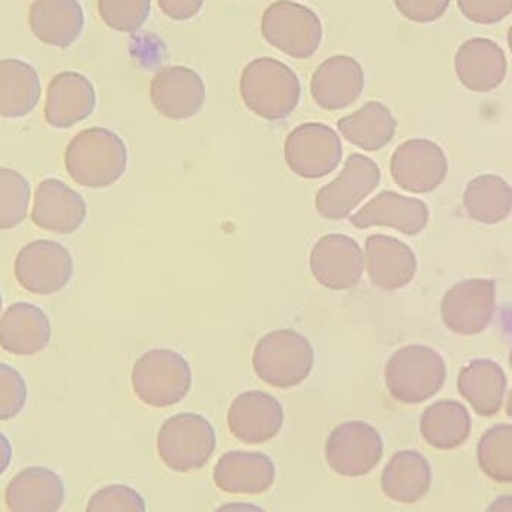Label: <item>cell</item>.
Returning a JSON list of instances; mask_svg holds the SVG:
<instances>
[{
	"instance_id": "22",
	"label": "cell",
	"mask_w": 512,
	"mask_h": 512,
	"mask_svg": "<svg viewBox=\"0 0 512 512\" xmlns=\"http://www.w3.org/2000/svg\"><path fill=\"white\" fill-rule=\"evenodd\" d=\"M62 478L45 466H29L18 472L5 490L9 512H59L65 504Z\"/></svg>"
},
{
	"instance_id": "8",
	"label": "cell",
	"mask_w": 512,
	"mask_h": 512,
	"mask_svg": "<svg viewBox=\"0 0 512 512\" xmlns=\"http://www.w3.org/2000/svg\"><path fill=\"white\" fill-rule=\"evenodd\" d=\"M325 462L340 477L360 478L370 474L384 457L381 433L364 421H346L328 435Z\"/></svg>"
},
{
	"instance_id": "33",
	"label": "cell",
	"mask_w": 512,
	"mask_h": 512,
	"mask_svg": "<svg viewBox=\"0 0 512 512\" xmlns=\"http://www.w3.org/2000/svg\"><path fill=\"white\" fill-rule=\"evenodd\" d=\"M478 466L490 480L512 483V424L490 427L477 447Z\"/></svg>"
},
{
	"instance_id": "16",
	"label": "cell",
	"mask_w": 512,
	"mask_h": 512,
	"mask_svg": "<svg viewBox=\"0 0 512 512\" xmlns=\"http://www.w3.org/2000/svg\"><path fill=\"white\" fill-rule=\"evenodd\" d=\"M285 421L279 400L265 391H246L231 403L227 423L243 444L261 445L279 435Z\"/></svg>"
},
{
	"instance_id": "10",
	"label": "cell",
	"mask_w": 512,
	"mask_h": 512,
	"mask_svg": "<svg viewBox=\"0 0 512 512\" xmlns=\"http://www.w3.org/2000/svg\"><path fill=\"white\" fill-rule=\"evenodd\" d=\"M14 274L18 285L30 294L53 295L71 282L74 259L59 242L35 240L18 252Z\"/></svg>"
},
{
	"instance_id": "21",
	"label": "cell",
	"mask_w": 512,
	"mask_h": 512,
	"mask_svg": "<svg viewBox=\"0 0 512 512\" xmlns=\"http://www.w3.org/2000/svg\"><path fill=\"white\" fill-rule=\"evenodd\" d=\"M364 267L376 288L397 291L412 282L418 262L406 243L384 234H373L364 245Z\"/></svg>"
},
{
	"instance_id": "36",
	"label": "cell",
	"mask_w": 512,
	"mask_h": 512,
	"mask_svg": "<svg viewBox=\"0 0 512 512\" xmlns=\"http://www.w3.org/2000/svg\"><path fill=\"white\" fill-rule=\"evenodd\" d=\"M84 512H147V508L137 490L125 484H110L90 496Z\"/></svg>"
},
{
	"instance_id": "37",
	"label": "cell",
	"mask_w": 512,
	"mask_h": 512,
	"mask_svg": "<svg viewBox=\"0 0 512 512\" xmlns=\"http://www.w3.org/2000/svg\"><path fill=\"white\" fill-rule=\"evenodd\" d=\"M27 384L14 367L0 361V421L17 418L26 408Z\"/></svg>"
},
{
	"instance_id": "43",
	"label": "cell",
	"mask_w": 512,
	"mask_h": 512,
	"mask_svg": "<svg viewBox=\"0 0 512 512\" xmlns=\"http://www.w3.org/2000/svg\"><path fill=\"white\" fill-rule=\"evenodd\" d=\"M486 512H512V495H502L487 507Z\"/></svg>"
},
{
	"instance_id": "39",
	"label": "cell",
	"mask_w": 512,
	"mask_h": 512,
	"mask_svg": "<svg viewBox=\"0 0 512 512\" xmlns=\"http://www.w3.org/2000/svg\"><path fill=\"white\" fill-rule=\"evenodd\" d=\"M397 11L412 23H433L447 12L451 0H393Z\"/></svg>"
},
{
	"instance_id": "44",
	"label": "cell",
	"mask_w": 512,
	"mask_h": 512,
	"mask_svg": "<svg viewBox=\"0 0 512 512\" xmlns=\"http://www.w3.org/2000/svg\"><path fill=\"white\" fill-rule=\"evenodd\" d=\"M507 414L512 418V390L507 400Z\"/></svg>"
},
{
	"instance_id": "20",
	"label": "cell",
	"mask_w": 512,
	"mask_h": 512,
	"mask_svg": "<svg viewBox=\"0 0 512 512\" xmlns=\"http://www.w3.org/2000/svg\"><path fill=\"white\" fill-rule=\"evenodd\" d=\"M96 108V90L86 75L60 72L48 84L45 122L54 129H69L92 116Z\"/></svg>"
},
{
	"instance_id": "2",
	"label": "cell",
	"mask_w": 512,
	"mask_h": 512,
	"mask_svg": "<svg viewBox=\"0 0 512 512\" xmlns=\"http://www.w3.org/2000/svg\"><path fill=\"white\" fill-rule=\"evenodd\" d=\"M240 96L255 116L279 122L298 107L301 84L286 63L273 57H258L243 69Z\"/></svg>"
},
{
	"instance_id": "30",
	"label": "cell",
	"mask_w": 512,
	"mask_h": 512,
	"mask_svg": "<svg viewBox=\"0 0 512 512\" xmlns=\"http://www.w3.org/2000/svg\"><path fill=\"white\" fill-rule=\"evenodd\" d=\"M41 99V80L29 63L18 59L0 60V117L29 116Z\"/></svg>"
},
{
	"instance_id": "15",
	"label": "cell",
	"mask_w": 512,
	"mask_h": 512,
	"mask_svg": "<svg viewBox=\"0 0 512 512\" xmlns=\"http://www.w3.org/2000/svg\"><path fill=\"white\" fill-rule=\"evenodd\" d=\"M206 84L194 69L167 66L159 69L150 83V101L155 110L168 120L192 119L206 104Z\"/></svg>"
},
{
	"instance_id": "40",
	"label": "cell",
	"mask_w": 512,
	"mask_h": 512,
	"mask_svg": "<svg viewBox=\"0 0 512 512\" xmlns=\"http://www.w3.org/2000/svg\"><path fill=\"white\" fill-rule=\"evenodd\" d=\"M206 0H158L159 8L170 20L188 21L197 17Z\"/></svg>"
},
{
	"instance_id": "19",
	"label": "cell",
	"mask_w": 512,
	"mask_h": 512,
	"mask_svg": "<svg viewBox=\"0 0 512 512\" xmlns=\"http://www.w3.org/2000/svg\"><path fill=\"white\" fill-rule=\"evenodd\" d=\"M363 90V66L346 54L328 57L316 68L310 80L313 101L327 111L351 107Z\"/></svg>"
},
{
	"instance_id": "29",
	"label": "cell",
	"mask_w": 512,
	"mask_h": 512,
	"mask_svg": "<svg viewBox=\"0 0 512 512\" xmlns=\"http://www.w3.org/2000/svg\"><path fill=\"white\" fill-rule=\"evenodd\" d=\"M340 134L352 146L364 152H378L391 143L397 131V120L387 105L370 101L355 113L337 122Z\"/></svg>"
},
{
	"instance_id": "3",
	"label": "cell",
	"mask_w": 512,
	"mask_h": 512,
	"mask_svg": "<svg viewBox=\"0 0 512 512\" xmlns=\"http://www.w3.org/2000/svg\"><path fill=\"white\" fill-rule=\"evenodd\" d=\"M252 364L262 382L280 390H289L309 378L315 364V349L303 334L282 328L259 339Z\"/></svg>"
},
{
	"instance_id": "12",
	"label": "cell",
	"mask_w": 512,
	"mask_h": 512,
	"mask_svg": "<svg viewBox=\"0 0 512 512\" xmlns=\"http://www.w3.org/2000/svg\"><path fill=\"white\" fill-rule=\"evenodd\" d=\"M496 310V283L492 279H468L445 292L441 316L445 327L460 336L483 333Z\"/></svg>"
},
{
	"instance_id": "41",
	"label": "cell",
	"mask_w": 512,
	"mask_h": 512,
	"mask_svg": "<svg viewBox=\"0 0 512 512\" xmlns=\"http://www.w3.org/2000/svg\"><path fill=\"white\" fill-rule=\"evenodd\" d=\"M12 462V445L8 436L0 432V477L8 471Z\"/></svg>"
},
{
	"instance_id": "5",
	"label": "cell",
	"mask_w": 512,
	"mask_h": 512,
	"mask_svg": "<svg viewBox=\"0 0 512 512\" xmlns=\"http://www.w3.org/2000/svg\"><path fill=\"white\" fill-rule=\"evenodd\" d=\"M132 388L144 405L170 408L182 402L192 388L188 360L173 349H152L132 367Z\"/></svg>"
},
{
	"instance_id": "31",
	"label": "cell",
	"mask_w": 512,
	"mask_h": 512,
	"mask_svg": "<svg viewBox=\"0 0 512 512\" xmlns=\"http://www.w3.org/2000/svg\"><path fill=\"white\" fill-rule=\"evenodd\" d=\"M420 432L430 447L442 451L456 450L471 436V415L456 400H439L421 415Z\"/></svg>"
},
{
	"instance_id": "45",
	"label": "cell",
	"mask_w": 512,
	"mask_h": 512,
	"mask_svg": "<svg viewBox=\"0 0 512 512\" xmlns=\"http://www.w3.org/2000/svg\"><path fill=\"white\" fill-rule=\"evenodd\" d=\"M508 47H510L512 53V26L510 27V30H508Z\"/></svg>"
},
{
	"instance_id": "35",
	"label": "cell",
	"mask_w": 512,
	"mask_h": 512,
	"mask_svg": "<svg viewBox=\"0 0 512 512\" xmlns=\"http://www.w3.org/2000/svg\"><path fill=\"white\" fill-rule=\"evenodd\" d=\"M152 0H98L99 17L110 29L134 33L150 17Z\"/></svg>"
},
{
	"instance_id": "47",
	"label": "cell",
	"mask_w": 512,
	"mask_h": 512,
	"mask_svg": "<svg viewBox=\"0 0 512 512\" xmlns=\"http://www.w3.org/2000/svg\"><path fill=\"white\" fill-rule=\"evenodd\" d=\"M510 366H511V369H512V351H511V354H510Z\"/></svg>"
},
{
	"instance_id": "7",
	"label": "cell",
	"mask_w": 512,
	"mask_h": 512,
	"mask_svg": "<svg viewBox=\"0 0 512 512\" xmlns=\"http://www.w3.org/2000/svg\"><path fill=\"white\" fill-rule=\"evenodd\" d=\"M261 35L267 44L292 59H310L321 47L322 23L309 6L277 0L265 8Z\"/></svg>"
},
{
	"instance_id": "32",
	"label": "cell",
	"mask_w": 512,
	"mask_h": 512,
	"mask_svg": "<svg viewBox=\"0 0 512 512\" xmlns=\"http://www.w3.org/2000/svg\"><path fill=\"white\" fill-rule=\"evenodd\" d=\"M466 213L478 224L496 225L512 212V188L496 174H483L469 182L463 197Z\"/></svg>"
},
{
	"instance_id": "17",
	"label": "cell",
	"mask_w": 512,
	"mask_h": 512,
	"mask_svg": "<svg viewBox=\"0 0 512 512\" xmlns=\"http://www.w3.org/2000/svg\"><path fill=\"white\" fill-rule=\"evenodd\" d=\"M87 218L84 198L71 186L59 179L42 180L35 191L32 221L48 233H77Z\"/></svg>"
},
{
	"instance_id": "27",
	"label": "cell",
	"mask_w": 512,
	"mask_h": 512,
	"mask_svg": "<svg viewBox=\"0 0 512 512\" xmlns=\"http://www.w3.org/2000/svg\"><path fill=\"white\" fill-rule=\"evenodd\" d=\"M430 486L432 466L415 450L397 451L382 471V493L397 504H415L429 493Z\"/></svg>"
},
{
	"instance_id": "9",
	"label": "cell",
	"mask_w": 512,
	"mask_h": 512,
	"mask_svg": "<svg viewBox=\"0 0 512 512\" xmlns=\"http://www.w3.org/2000/svg\"><path fill=\"white\" fill-rule=\"evenodd\" d=\"M379 183L381 170L378 164L361 153H352L337 179L319 189L315 197L316 212L328 221L349 218Z\"/></svg>"
},
{
	"instance_id": "14",
	"label": "cell",
	"mask_w": 512,
	"mask_h": 512,
	"mask_svg": "<svg viewBox=\"0 0 512 512\" xmlns=\"http://www.w3.org/2000/svg\"><path fill=\"white\" fill-rule=\"evenodd\" d=\"M309 265L316 282L331 291L355 288L366 268L363 249L345 234L321 237L310 252Z\"/></svg>"
},
{
	"instance_id": "23",
	"label": "cell",
	"mask_w": 512,
	"mask_h": 512,
	"mask_svg": "<svg viewBox=\"0 0 512 512\" xmlns=\"http://www.w3.org/2000/svg\"><path fill=\"white\" fill-rule=\"evenodd\" d=\"M454 69L466 89L489 93L498 89L507 77V56L492 39L472 38L457 50Z\"/></svg>"
},
{
	"instance_id": "28",
	"label": "cell",
	"mask_w": 512,
	"mask_h": 512,
	"mask_svg": "<svg viewBox=\"0 0 512 512\" xmlns=\"http://www.w3.org/2000/svg\"><path fill=\"white\" fill-rule=\"evenodd\" d=\"M508 379L504 369L487 358L472 360L460 370L457 388L481 417H495L504 405Z\"/></svg>"
},
{
	"instance_id": "24",
	"label": "cell",
	"mask_w": 512,
	"mask_h": 512,
	"mask_svg": "<svg viewBox=\"0 0 512 512\" xmlns=\"http://www.w3.org/2000/svg\"><path fill=\"white\" fill-rule=\"evenodd\" d=\"M276 466L267 454L228 451L213 469V481L230 495H261L273 487Z\"/></svg>"
},
{
	"instance_id": "34",
	"label": "cell",
	"mask_w": 512,
	"mask_h": 512,
	"mask_svg": "<svg viewBox=\"0 0 512 512\" xmlns=\"http://www.w3.org/2000/svg\"><path fill=\"white\" fill-rule=\"evenodd\" d=\"M32 189L23 174L0 167V231L14 230L29 212Z\"/></svg>"
},
{
	"instance_id": "46",
	"label": "cell",
	"mask_w": 512,
	"mask_h": 512,
	"mask_svg": "<svg viewBox=\"0 0 512 512\" xmlns=\"http://www.w3.org/2000/svg\"><path fill=\"white\" fill-rule=\"evenodd\" d=\"M2 307H3V298H2V294H0V313H2Z\"/></svg>"
},
{
	"instance_id": "38",
	"label": "cell",
	"mask_w": 512,
	"mask_h": 512,
	"mask_svg": "<svg viewBox=\"0 0 512 512\" xmlns=\"http://www.w3.org/2000/svg\"><path fill=\"white\" fill-rule=\"evenodd\" d=\"M462 14L472 23L496 24L512 14V0H457Z\"/></svg>"
},
{
	"instance_id": "6",
	"label": "cell",
	"mask_w": 512,
	"mask_h": 512,
	"mask_svg": "<svg viewBox=\"0 0 512 512\" xmlns=\"http://www.w3.org/2000/svg\"><path fill=\"white\" fill-rule=\"evenodd\" d=\"M156 448L171 471L188 474L200 471L216 450V432L203 415L183 412L168 418L158 432Z\"/></svg>"
},
{
	"instance_id": "13",
	"label": "cell",
	"mask_w": 512,
	"mask_h": 512,
	"mask_svg": "<svg viewBox=\"0 0 512 512\" xmlns=\"http://www.w3.org/2000/svg\"><path fill=\"white\" fill-rule=\"evenodd\" d=\"M390 171L394 182L403 191L429 194L447 179V156L433 141L414 138L394 150Z\"/></svg>"
},
{
	"instance_id": "42",
	"label": "cell",
	"mask_w": 512,
	"mask_h": 512,
	"mask_svg": "<svg viewBox=\"0 0 512 512\" xmlns=\"http://www.w3.org/2000/svg\"><path fill=\"white\" fill-rule=\"evenodd\" d=\"M215 512H267L264 508L254 504H246V502H233V504H225L219 507Z\"/></svg>"
},
{
	"instance_id": "1",
	"label": "cell",
	"mask_w": 512,
	"mask_h": 512,
	"mask_svg": "<svg viewBox=\"0 0 512 512\" xmlns=\"http://www.w3.org/2000/svg\"><path fill=\"white\" fill-rule=\"evenodd\" d=\"M65 167L77 185L89 189L110 188L122 179L128 168V147L110 129H84L69 141Z\"/></svg>"
},
{
	"instance_id": "26",
	"label": "cell",
	"mask_w": 512,
	"mask_h": 512,
	"mask_svg": "<svg viewBox=\"0 0 512 512\" xmlns=\"http://www.w3.org/2000/svg\"><path fill=\"white\" fill-rule=\"evenodd\" d=\"M29 27L42 44L68 48L83 33L84 11L78 0H35Z\"/></svg>"
},
{
	"instance_id": "4",
	"label": "cell",
	"mask_w": 512,
	"mask_h": 512,
	"mask_svg": "<svg viewBox=\"0 0 512 512\" xmlns=\"http://www.w3.org/2000/svg\"><path fill=\"white\" fill-rule=\"evenodd\" d=\"M447 381V364L435 349L408 345L397 349L385 366V385L391 396L406 405L426 402Z\"/></svg>"
},
{
	"instance_id": "25",
	"label": "cell",
	"mask_w": 512,
	"mask_h": 512,
	"mask_svg": "<svg viewBox=\"0 0 512 512\" xmlns=\"http://www.w3.org/2000/svg\"><path fill=\"white\" fill-rule=\"evenodd\" d=\"M50 340V318L35 304L18 301L0 318V348L9 354L17 357L39 354Z\"/></svg>"
},
{
	"instance_id": "18",
	"label": "cell",
	"mask_w": 512,
	"mask_h": 512,
	"mask_svg": "<svg viewBox=\"0 0 512 512\" xmlns=\"http://www.w3.org/2000/svg\"><path fill=\"white\" fill-rule=\"evenodd\" d=\"M429 219V207L424 201L384 191L354 213L349 222L358 230L388 227L405 236H417L426 230Z\"/></svg>"
},
{
	"instance_id": "11",
	"label": "cell",
	"mask_w": 512,
	"mask_h": 512,
	"mask_svg": "<svg viewBox=\"0 0 512 512\" xmlns=\"http://www.w3.org/2000/svg\"><path fill=\"white\" fill-rule=\"evenodd\" d=\"M342 155L339 135L324 123H303L286 137V165L303 179H322L333 173L339 167Z\"/></svg>"
}]
</instances>
